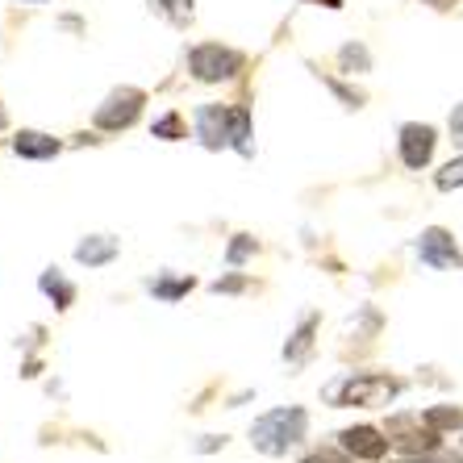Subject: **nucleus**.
I'll use <instances>...</instances> for the list:
<instances>
[{
	"label": "nucleus",
	"instance_id": "26",
	"mask_svg": "<svg viewBox=\"0 0 463 463\" xmlns=\"http://www.w3.org/2000/svg\"><path fill=\"white\" fill-rule=\"evenodd\" d=\"M434 9H451V0H434Z\"/></svg>",
	"mask_w": 463,
	"mask_h": 463
},
{
	"label": "nucleus",
	"instance_id": "25",
	"mask_svg": "<svg viewBox=\"0 0 463 463\" xmlns=\"http://www.w3.org/2000/svg\"><path fill=\"white\" fill-rule=\"evenodd\" d=\"M317 5H326V9H343V0H317Z\"/></svg>",
	"mask_w": 463,
	"mask_h": 463
},
{
	"label": "nucleus",
	"instance_id": "24",
	"mask_svg": "<svg viewBox=\"0 0 463 463\" xmlns=\"http://www.w3.org/2000/svg\"><path fill=\"white\" fill-rule=\"evenodd\" d=\"M247 288V280H242V276H230V280H217L213 284V292H242Z\"/></svg>",
	"mask_w": 463,
	"mask_h": 463
},
{
	"label": "nucleus",
	"instance_id": "21",
	"mask_svg": "<svg viewBox=\"0 0 463 463\" xmlns=\"http://www.w3.org/2000/svg\"><path fill=\"white\" fill-rule=\"evenodd\" d=\"M250 250H255V238H250V234H238L234 247H230V255H226V263H230V268H238V263H242Z\"/></svg>",
	"mask_w": 463,
	"mask_h": 463
},
{
	"label": "nucleus",
	"instance_id": "9",
	"mask_svg": "<svg viewBox=\"0 0 463 463\" xmlns=\"http://www.w3.org/2000/svg\"><path fill=\"white\" fill-rule=\"evenodd\" d=\"M196 138L209 151L230 146V105H201L196 109Z\"/></svg>",
	"mask_w": 463,
	"mask_h": 463
},
{
	"label": "nucleus",
	"instance_id": "22",
	"mask_svg": "<svg viewBox=\"0 0 463 463\" xmlns=\"http://www.w3.org/2000/svg\"><path fill=\"white\" fill-rule=\"evenodd\" d=\"M301 463H351L346 455H338V451H313V455H305Z\"/></svg>",
	"mask_w": 463,
	"mask_h": 463
},
{
	"label": "nucleus",
	"instance_id": "11",
	"mask_svg": "<svg viewBox=\"0 0 463 463\" xmlns=\"http://www.w3.org/2000/svg\"><path fill=\"white\" fill-rule=\"evenodd\" d=\"M118 250H121V242L113 234H92L76 247V259L84 263V268H105V263L118 259Z\"/></svg>",
	"mask_w": 463,
	"mask_h": 463
},
{
	"label": "nucleus",
	"instance_id": "8",
	"mask_svg": "<svg viewBox=\"0 0 463 463\" xmlns=\"http://www.w3.org/2000/svg\"><path fill=\"white\" fill-rule=\"evenodd\" d=\"M338 442H343L346 455H355V459H367V463L384 459L388 447H392V439H388L384 430H376V426H351V430L338 434Z\"/></svg>",
	"mask_w": 463,
	"mask_h": 463
},
{
	"label": "nucleus",
	"instance_id": "16",
	"mask_svg": "<svg viewBox=\"0 0 463 463\" xmlns=\"http://www.w3.org/2000/svg\"><path fill=\"white\" fill-rule=\"evenodd\" d=\"M193 276H175V280H172V276H155V280H151V292H155V297H163V301H180V297H184V292H193Z\"/></svg>",
	"mask_w": 463,
	"mask_h": 463
},
{
	"label": "nucleus",
	"instance_id": "7",
	"mask_svg": "<svg viewBox=\"0 0 463 463\" xmlns=\"http://www.w3.org/2000/svg\"><path fill=\"white\" fill-rule=\"evenodd\" d=\"M397 142H401V163H405L410 172H421V167L434 159L439 134H434V126H426V121H405Z\"/></svg>",
	"mask_w": 463,
	"mask_h": 463
},
{
	"label": "nucleus",
	"instance_id": "15",
	"mask_svg": "<svg viewBox=\"0 0 463 463\" xmlns=\"http://www.w3.org/2000/svg\"><path fill=\"white\" fill-rule=\"evenodd\" d=\"M421 418L430 421L439 434H447V430H463V410H455V405H430V410L421 413Z\"/></svg>",
	"mask_w": 463,
	"mask_h": 463
},
{
	"label": "nucleus",
	"instance_id": "17",
	"mask_svg": "<svg viewBox=\"0 0 463 463\" xmlns=\"http://www.w3.org/2000/svg\"><path fill=\"white\" fill-rule=\"evenodd\" d=\"M338 63H343L346 71L355 76V71H367V67H372V54H367L364 43H346L343 51H338Z\"/></svg>",
	"mask_w": 463,
	"mask_h": 463
},
{
	"label": "nucleus",
	"instance_id": "2",
	"mask_svg": "<svg viewBox=\"0 0 463 463\" xmlns=\"http://www.w3.org/2000/svg\"><path fill=\"white\" fill-rule=\"evenodd\" d=\"M401 392V384L392 376H380V372H359V376H346L338 384V405H364V410H376Z\"/></svg>",
	"mask_w": 463,
	"mask_h": 463
},
{
	"label": "nucleus",
	"instance_id": "10",
	"mask_svg": "<svg viewBox=\"0 0 463 463\" xmlns=\"http://www.w3.org/2000/svg\"><path fill=\"white\" fill-rule=\"evenodd\" d=\"M13 151L22 155V159H54V155L63 151V142L54 138V134H43V129H22L13 138Z\"/></svg>",
	"mask_w": 463,
	"mask_h": 463
},
{
	"label": "nucleus",
	"instance_id": "1",
	"mask_svg": "<svg viewBox=\"0 0 463 463\" xmlns=\"http://www.w3.org/2000/svg\"><path fill=\"white\" fill-rule=\"evenodd\" d=\"M305 426H309L305 410L280 405V410H268L250 426V442H255V451H263V455H288V447H297V442L305 439Z\"/></svg>",
	"mask_w": 463,
	"mask_h": 463
},
{
	"label": "nucleus",
	"instance_id": "23",
	"mask_svg": "<svg viewBox=\"0 0 463 463\" xmlns=\"http://www.w3.org/2000/svg\"><path fill=\"white\" fill-rule=\"evenodd\" d=\"M447 126H451V138L463 146V105H455V109H451V121H447Z\"/></svg>",
	"mask_w": 463,
	"mask_h": 463
},
{
	"label": "nucleus",
	"instance_id": "20",
	"mask_svg": "<svg viewBox=\"0 0 463 463\" xmlns=\"http://www.w3.org/2000/svg\"><path fill=\"white\" fill-rule=\"evenodd\" d=\"M159 5H163V13H167L175 25L193 22V0H159Z\"/></svg>",
	"mask_w": 463,
	"mask_h": 463
},
{
	"label": "nucleus",
	"instance_id": "5",
	"mask_svg": "<svg viewBox=\"0 0 463 463\" xmlns=\"http://www.w3.org/2000/svg\"><path fill=\"white\" fill-rule=\"evenodd\" d=\"M384 434L392 439V447H401V451H410V455L439 451V430H434V426L421 418V413H418V418H413V413H401V418H392Z\"/></svg>",
	"mask_w": 463,
	"mask_h": 463
},
{
	"label": "nucleus",
	"instance_id": "18",
	"mask_svg": "<svg viewBox=\"0 0 463 463\" xmlns=\"http://www.w3.org/2000/svg\"><path fill=\"white\" fill-rule=\"evenodd\" d=\"M155 138H167V142L188 138V126H184L180 113H163V118L155 121Z\"/></svg>",
	"mask_w": 463,
	"mask_h": 463
},
{
	"label": "nucleus",
	"instance_id": "28",
	"mask_svg": "<svg viewBox=\"0 0 463 463\" xmlns=\"http://www.w3.org/2000/svg\"><path fill=\"white\" fill-rule=\"evenodd\" d=\"M22 5H43V0H22Z\"/></svg>",
	"mask_w": 463,
	"mask_h": 463
},
{
	"label": "nucleus",
	"instance_id": "12",
	"mask_svg": "<svg viewBox=\"0 0 463 463\" xmlns=\"http://www.w3.org/2000/svg\"><path fill=\"white\" fill-rule=\"evenodd\" d=\"M38 288L46 292L54 301V309H71V301H76V284L67 280L59 268H51V271H43V280H38Z\"/></svg>",
	"mask_w": 463,
	"mask_h": 463
},
{
	"label": "nucleus",
	"instance_id": "3",
	"mask_svg": "<svg viewBox=\"0 0 463 463\" xmlns=\"http://www.w3.org/2000/svg\"><path fill=\"white\" fill-rule=\"evenodd\" d=\"M188 67H193V76L201 80V84H222V80H230L234 71H242V54L222 43H201L188 51Z\"/></svg>",
	"mask_w": 463,
	"mask_h": 463
},
{
	"label": "nucleus",
	"instance_id": "19",
	"mask_svg": "<svg viewBox=\"0 0 463 463\" xmlns=\"http://www.w3.org/2000/svg\"><path fill=\"white\" fill-rule=\"evenodd\" d=\"M434 184H439L442 193H451V188H463V155H459V159L447 163V167H442V172L434 175Z\"/></svg>",
	"mask_w": 463,
	"mask_h": 463
},
{
	"label": "nucleus",
	"instance_id": "13",
	"mask_svg": "<svg viewBox=\"0 0 463 463\" xmlns=\"http://www.w3.org/2000/svg\"><path fill=\"white\" fill-rule=\"evenodd\" d=\"M313 335H317V313H309L301 326H297V335L288 338V346H284V359L288 364H301L305 355H309V346H313Z\"/></svg>",
	"mask_w": 463,
	"mask_h": 463
},
{
	"label": "nucleus",
	"instance_id": "14",
	"mask_svg": "<svg viewBox=\"0 0 463 463\" xmlns=\"http://www.w3.org/2000/svg\"><path fill=\"white\" fill-rule=\"evenodd\" d=\"M230 146L250 155V109L247 105H230Z\"/></svg>",
	"mask_w": 463,
	"mask_h": 463
},
{
	"label": "nucleus",
	"instance_id": "6",
	"mask_svg": "<svg viewBox=\"0 0 463 463\" xmlns=\"http://www.w3.org/2000/svg\"><path fill=\"white\" fill-rule=\"evenodd\" d=\"M418 259L426 263V268H434V271L463 268V250H459V242H455V238L447 234L442 226L421 230V238H418Z\"/></svg>",
	"mask_w": 463,
	"mask_h": 463
},
{
	"label": "nucleus",
	"instance_id": "4",
	"mask_svg": "<svg viewBox=\"0 0 463 463\" xmlns=\"http://www.w3.org/2000/svg\"><path fill=\"white\" fill-rule=\"evenodd\" d=\"M142 105H146V92H142V88H113V92L105 97V105H97L92 121H97V129L118 134V129H129L134 121H138Z\"/></svg>",
	"mask_w": 463,
	"mask_h": 463
},
{
	"label": "nucleus",
	"instance_id": "27",
	"mask_svg": "<svg viewBox=\"0 0 463 463\" xmlns=\"http://www.w3.org/2000/svg\"><path fill=\"white\" fill-rule=\"evenodd\" d=\"M0 129H5V105H0Z\"/></svg>",
	"mask_w": 463,
	"mask_h": 463
}]
</instances>
